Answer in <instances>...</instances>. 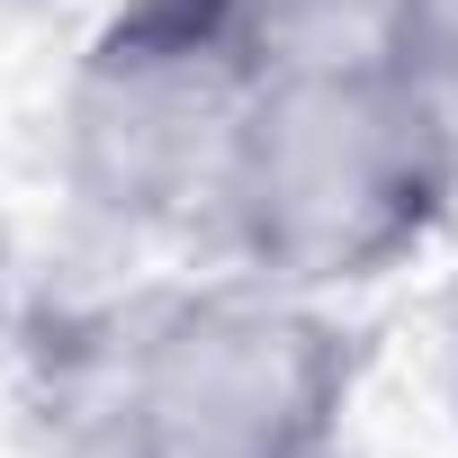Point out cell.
<instances>
[{
	"mask_svg": "<svg viewBox=\"0 0 458 458\" xmlns=\"http://www.w3.org/2000/svg\"><path fill=\"white\" fill-rule=\"evenodd\" d=\"M369 360L333 297L225 270L64 324L46 413L64 458H351Z\"/></svg>",
	"mask_w": 458,
	"mask_h": 458,
	"instance_id": "1",
	"label": "cell"
},
{
	"mask_svg": "<svg viewBox=\"0 0 458 458\" xmlns=\"http://www.w3.org/2000/svg\"><path fill=\"white\" fill-rule=\"evenodd\" d=\"M458 216V99L395 64H270L225 162L207 252L297 297L422 261Z\"/></svg>",
	"mask_w": 458,
	"mask_h": 458,
	"instance_id": "2",
	"label": "cell"
},
{
	"mask_svg": "<svg viewBox=\"0 0 458 458\" xmlns=\"http://www.w3.org/2000/svg\"><path fill=\"white\" fill-rule=\"evenodd\" d=\"M270 81L252 0H108L55 99L64 198L117 243H198Z\"/></svg>",
	"mask_w": 458,
	"mask_h": 458,
	"instance_id": "3",
	"label": "cell"
},
{
	"mask_svg": "<svg viewBox=\"0 0 458 458\" xmlns=\"http://www.w3.org/2000/svg\"><path fill=\"white\" fill-rule=\"evenodd\" d=\"M386 64L458 99V0H395V28H386Z\"/></svg>",
	"mask_w": 458,
	"mask_h": 458,
	"instance_id": "4",
	"label": "cell"
},
{
	"mask_svg": "<svg viewBox=\"0 0 458 458\" xmlns=\"http://www.w3.org/2000/svg\"><path fill=\"white\" fill-rule=\"evenodd\" d=\"M19 333V270H10V234H0V351Z\"/></svg>",
	"mask_w": 458,
	"mask_h": 458,
	"instance_id": "5",
	"label": "cell"
}]
</instances>
